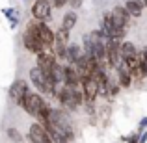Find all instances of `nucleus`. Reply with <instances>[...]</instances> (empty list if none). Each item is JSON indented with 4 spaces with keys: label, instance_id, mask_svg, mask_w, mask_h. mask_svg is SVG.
Segmentation results:
<instances>
[{
    "label": "nucleus",
    "instance_id": "1",
    "mask_svg": "<svg viewBox=\"0 0 147 143\" xmlns=\"http://www.w3.org/2000/svg\"><path fill=\"white\" fill-rule=\"evenodd\" d=\"M22 43H24L26 50L37 54V56H39V54H43V52H47V47H45V43L41 41V37H39L37 22H28L26 32H24V36H22Z\"/></svg>",
    "mask_w": 147,
    "mask_h": 143
},
{
    "label": "nucleus",
    "instance_id": "2",
    "mask_svg": "<svg viewBox=\"0 0 147 143\" xmlns=\"http://www.w3.org/2000/svg\"><path fill=\"white\" fill-rule=\"evenodd\" d=\"M50 123H52L54 128H58L69 141L75 140V130H73V123L69 119V115L65 113L63 110H52V117H50Z\"/></svg>",
    "mask_w": 147,
    "mask_h": 143
},
{
    "label": "nucleus",
    "instance_id": "3",
    "mask_svg": "<svg viewBox=\"0 0 147 143\" xmlns=\"http://www.w3.org/2000/svg\"><path fill=\"white\" fill-rule=\"evenodd\" d=\"M45 106H47V100H45L39 93H32V91H30V93L26 95V99H24V102H22L21 108H22V110H24L28 115L39 119V115H41V111H43Z\"/></svg>",
    "mask_w": 147,
    "mask_h": 143
},
{
    "label": "nucleus",
    "instance_id": "4",
    "mask_svg": "<svg viewBox=\"0 0 147 143\" xmlns=\"http://www.w3.org/2000/svg\"><path fill=\"white\" fill-rule=\"evenodd\" d=\"M76 87H80V86H76ZM76 87L61 86V89H58V93H56V99L60 100V104L63 108H67V110H76V108H78V104H76V100H75Z\"/></svg>",
    "mask_w": 147,
    "mask_h": 143
},
{
    "label": "nucleus",
    "instance_id": "5",
    "mask_svg": "<svg viewBox=\"0 0 147 143\" xmlns=\"http://www.w3.org/2000/svg\"><path fill=\"white\" fill-rule=\"evenodd\" d=\"M106 63L114 69H117V65L121 63V41L110 39L106 43Z\"/></svg>",
    "mask_w": 147,
    "mask_h": 143
},
{
    "label": "nucleus",
    "instance_id": "6",
    "mask_svg": "<svg viewBox=\"0 0 147 143\" xmlns=\"http://www.w3.org/2000/svg\"><path fill=\"white\" fill-rule=\"evenodd\" d=\"M28 93H30V89H28V82H26V80H17V82H13L11 87H9L11 100L17 102L19 106H22V102H24V99H26Z\"/></svg>",
    "mask_w": 147,
    "mask_h": 143
},
{
    "label": "nucleus",
    "instance_id": "7",
    "mask_svg": "<svg viewBox=\"0 0 147 143\" xmlns=\"http://www.w3.org/2000/svg\"><path fill=\"white\" fill-rule=\"evenodd\" d=\"M80 87H82V91H84L86 102H93V100L100 95V91H99V84H97V80H95V76H88V78H82V82H80Z\"/></svg>",
    "mask_w": 147,
    "mask_h": 143
},
{
    "label": "nucleus",
    "instance_id": "8",
    "mask_svg": "<svg viewBox=\"0 0 147 143\" xmlns=\"http://www.w3.org/2000/svg\"><path fill=\"white\" fill-rule=\"evenodd\" d=\"M28 138H30L32 143H54L52 138H50V134L47 132V128H45L41 123H34V125L30 126Z\"/></svg>",
    "mask_w": 147,
    "mask_h": 143
},
{
    "label": "nucleus",
    "instance_id": "9",
    "mask_svg": "<svg viewBox=\"0 0 147 143\" xmlns=\"http://www.w3.org/2000/svg\"><path fill=\"white\" fill-rule=\"evenodd\" d=\"M30 80H32L34 87H36L39 93H45V95H50V89H49V82H47V76L45 73L41 71L39 67H34L30 71Z\"/></svg>",
    "mask_w": 147,
    "mask_h": 143
},
{
    "label": "nucleus",
    "instance_id": "10",
    "mask_svg": "<svg viewBox=\"0 0 147 143\" xmlns=\"http://www.w3.org/2000/svg\"><path fill=\"white\" fill-rule=\"evenodd\" d=\"M32 17L36 21H45L50 17V2L49 0H36L32 6Z\"/></svg>",
    "mask_w": 147,
    "mask_h": 143
},
{
    "label": "nucleus",
    "instance_id": "11",
    "mask_svg": "<svg viewBox=\"0 0 147 143\" xmlns=\"http://www.w3.org/2000/svg\"><path fill=\"white\" fill-rule=\"evenodd\" d=\"M112 17H114V26L115 28H125L129 24V19H130V13L127 11L125 6H115L112 9Z\"/></svg>",
    "mask_w": 147,
    "mask_h": 143
},
{
    "label": "nucleus",
    "instance_id": "12",
    "mask_svg": "<svg viewBox=\"0 0 147 143\" xmlns=\"http://www.w3.org/2000/svg\"><path fill=\"white\" fill-rule=\"evenodd\" d=\"M95 80H97L99 84V91H100V97H110V78H108V75L104 73V69H100L97 71V75H95Z\"/></svg>",
    "mask_w": 147,
    "mask_h": 143
},
{
    "label": "nucleus",
    "instance_id": "13",
    "mask_svg": "<svg viewBox=\"0 0 147 143\" xmlns=\"http://www.w3.org/2000/svg\"><path fill=\"white\" fill-rule=\"evenodd\" d=\"M37 30H39V37L45 43V47H50V45L56 43V34H54L45 22H37Z\"/></svg>",
    "mask_w": 147,
    "mask_h": 143
},
{
    "label": "nucleus",
    "instance_id": "14",
    "mask_svg": "<svg viewBox=\"0 0 147 143\" xmlns=\"http://www.w3.org/2000/svg\"><path fill=\"white\" fill-rule=\"evenodd\" d=\"M117 84L121 87H130V84H132V75L129 73L125 61H121L117 65Z\"/></svg>",
    "mask_w": 147,
    "mask_h": 143
},
{
    "label": "nucleus",
    "instance_id": "15",
    "mask_svg": "<svg viewBox=\"0 0 147 143\" xmlns=\"http://www.w3.org/2000/svg\"><path fill=\"white\" fill-rule=\"evenodd\" d=\"M140 56V52L136 50V45L130 43V41H125V43H121V61H130L134 60V58Z\"/></svg>",
    "mask_w": 147,
    "mask_h": 143
},
{
    "label": "nucleus",
    "instance_id": "16",
    "mask_svg": "<svg viewBox=\"0 0 147 143\" xmlns=\"http://www.w3.org/2000/svg\"><path fill=\"white\" fill-rule=\"evenodd\" d=\"M84 56V48L80 45H69L67 47V61L69 65H76V61Z\"/></svg>",
    "mask_w": 147,
    "mask_h": 143
},
{
    "label": "nucleus",
    "instance_id": "17",
    "mask_svg": "<svg viewBox=\"0 0 147 143\" xmlns=\"http://www.w3.org/2000/svg\"><path fill=\"white\" fill-rule=\"evenodd\" d=\"M125 7L132 17H140L144 7H145V4H144V0H129V2L125 4Z\"/></svg>",
    "mask_w": 147,
    "mask_h": 143
},
{
    "label": "nucleus",
    "instance_id": "18",
    "mask_svg": "<svg viewBox=\"0 0 147 143\" xmlns=\"http://www.w3.org/2000/svg\"><path fill=\"white\" fill-rule=\"evenodd\" d=\"M76 21H78V17H76L75 11H67V13L63 15V21H61V28H65V30L71 32V30L76 26Z\"/></svg>",
    "mask_w": 147,
    "mask_h": 143
},
{
    "label": "nucleus",
    "instance_id": "19",
    "mask_svg": "<svg viewBox=\"0 0 147 143\" xmlns=\"http://www.w3.org/2000/svg\"><path fill=\"white\" fill-rule=\"evenodd\" d=\"M56 43H61V45L69 43V30H65V28L58 30V32H56Z\"/></svg>",
    "mask_w": 147,
    "mask_h": 143
},
{
    "label": "nucleus",
    "instance_id": "20",
    "mask_svg": "<svg viewBox=\"0 0 147 143\" xmlns=\"http://www.w3.org/2000/svg\"><path fill=\"white\" fill-rule=\"evenodd\" d=\"M67 47L69 45H61V43H54V50H56V56L61 60H67Z\"/></svg>",
    "mask_w": 147,
    "mask_h": 143
},
{
    "label": "nucleus",
    "instance_id": "21",
    "mask_svg": "<svg viewBox=\"0 0 147 143\" xmlns=\"http://www.w3.org/2000/svg\"><path fill=\"white\" fill-rule=\"evenodd\" d=\"M7 138H9L13 143H22V134L15 128H7Z\"/></svg>",
    "mask_w": 147,
    "mask_h": 143
},
{
    "label": "nucleus",
    "instance_id": "22",
    "mask_svg": "<svg viewBox=\"0 0 147 143\" xmlns=\"http://www.w3.org/2000/svg\"><path fill=\"white\" fill-rule=\"evenodd\" d=\"M67 2H71V0H54V7H63Z\"/></svg>",
    "mask_w": 147,
    "mask_h": 143
},
{
    "label": "nucleus",
    "instance_id": "23",
    "mask_svg": "<svg viewBox=\"0 0 147 143\" xmlns=\"http://www.w3.org/2000/svg\"><path fill=\"white\" fill-rule=\"evenodd\" d=\"M69 4H71V7H80L82 6V0H71Z\"/></svg>",
    "mask_w": 147,
    "mask_h": 143
},
{
    "label": "nucleus",
    "instance_id": "24",
    "mask_svg": "<svg viewBox=\"0 0 147 143\" xmlns=\"http://www.w3.org/2000/svg\"><path fill=\"white\" fill-rule=\"evenodd\" d=\"M145 126H147V117H145V119H142V123H140V130H144Z\"/></svg>",
    "mask_w": 147,
    "mask_h": 143
},
{
    "label": "nucleus",
    "instance_id": "25",
    "mask_svg": "<svg viewBox=\"0 0 147 143\" xmlns=\"http://www.w3.org/2000/svg\"><path fill=\"white\" fill-rule=\"evenodd\" d=\"M145 140H147V134H142V138H140V141H138V143H145Z\"/></svg>",
    "mask_w": 147,
    "mask_h": 143
},
{
    "label": "nucleus",
    "instance_id": "26",
    "mask_svg": "<svg viewBox=\"0 0 147 143\" xmlns=\"http://www.w3.org/2000/svg\"><path fill=\"white\" fill-rule=\"evenodd\" d=\"M144 4H145V7H147V0H144Z\"/></svg>",
    "mask_w": 147,
    "mask_h": 143
}]
</instances>
